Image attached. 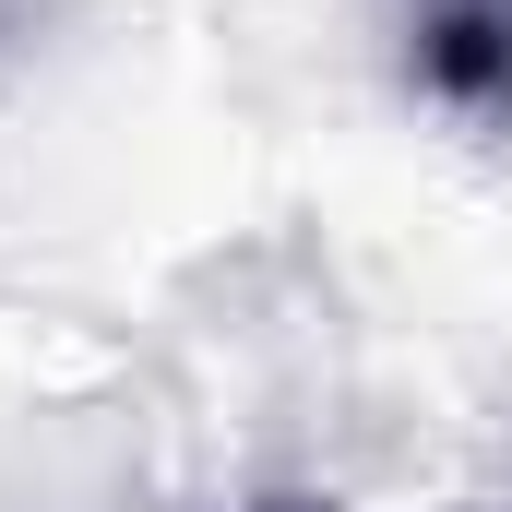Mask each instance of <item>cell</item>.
<instances>
[{
  "instance_id": "1",
  "label": "cell",
  "mask_w": 512,
  "mask_h": 512,
  "mask_svg": "<svg viewBox=\"0 0 512 512\" xmlns=\"http://www.w3.org/2000/svg\"><path fill=\"white\" fill-rule=\"evenodd\" d=\"M417 84L465 120H512V0H429L417 12Z\"/></svg>"
},
{
  "instance_id": "2",
  "label": "cell",
  "mask_w": 512,
  "mask_h": 512,
  "mask_svg": "<svg viewBox=\"0 0 512 512\" xmlns=\"http://www.w3.org/2000/svg\"><path fill=\"white\" fill-rule=\"evenodd\" d=\"M274 512H298V501H274Z\"/></svg>"
}]
</instances>
